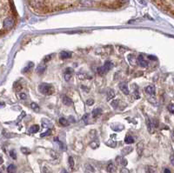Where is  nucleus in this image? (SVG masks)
<instances>
[{
  "label": "nucleus",
  "mask_w": 174,
  "mask_h": 173,
  "mask_svg": "<svg viewBox=\"0 0 174 173\" xmlns=\"http://www.w3.org/2000/svg\"><path fill=\"white\" fill-rule=\"evenodd\" d=\"M133 95H134V98H135V99H139V98H140L139 93V92H138L137 90H135V92H134Z\"/></svg>",
  "instance_id": "obj_33"
},
{
  "label": "nucleus",
  "mask_w": 174,
  "mask_h": 173,
  "mask_svg": "<svg viewBox=\"0 0 174 173\" xmlns=\"http://www.w3.org/2000/svg\"><path fill=\"white\" fill-rule=\"evenodd\" d=\"M145 92L150 95V96H154L155 93H156V90H155V87L153 85H148L145 88Z\"/></svg>",
  "instance_id": "obj_5"
},
{
  "label": "nucleus",
  "mask_w": 174,
  "mask_h": 173,
  "mask_svg": "<svg viewBox=\"0 0 174 173\" xmlns=\"http://www.w3.org/2000/svg\"><path fill=\"white\" fill-rule=\"evenodd\" d=\"M112 67H113V63L110 61H106L104 64V66L98 67L97 69V71L98 72L99 75H104L106 72H108L111 69H112Z\"/></svg>",
  "instance_id": "obj_2"
},
{
  "label": "nucleus",
  "mask_w": 174,
  "mask_h": 173,
  "mask_svg": "<svg viewBox=\"0 0 174 173\" xmlns=\"http://www.w3.org/2000/svg\"><path fill=\"white\" fill-rule=\"evenodd\" d=\"M51 133H52V131H51V130H48V131L46 132L45 133H42V134L40 135V137H41V138H43V137H46V136H49Z\"/></svg>",
  "instance_id": "obj_31"
},
{
  "label": "nucleus",
  "mask_w": 174,
  "mask_h": 173,
  "mask_svg": "<svg viewBox=\"0 0 174 173\" xmlns=\"http://www.w3.org/2000/svg\"><path fill=\"white\" fill-rule=\"evenodd\" d=\"M42 124L43 127L46 128H51L52 126V123L50 121V120H47V119H42Z\"/></svg>",
  "instance_id": "obj_16"
},
{
  "label": "nucleus",
  "mask_w": 174,
  "mask_h": 173,
  "mask_svg": "<svg viewBox=\"0 0 174 173\" xmlns=\"http://www.w3.org/2000/svg\"><path fill=\"white\" fill-rule=\"evenodd\" d=\"M146 124H147V128H148L149 132H150V133H153V132H154L153 129H154L155 126H154L153 123H152V122L150 120V118H149L148 117H146Z\"/></svg>",
  "instance_id": "obj_8"
},
{
  "label": "nucleus",
  "mask_w": 174,
  "mask_h": 173,
  "mask_svg": "<svg viewBox=\"0 0 174 173\" xmlns=\"http://www.w3.org/2000/svg\"><path fill=\"white\" fill-rule=\"evenodd\" d=\"M145 171L146 173H157V170L155 169V167L151 165H147L145 167Z\"/></svg>",
  "instance_id": "obj_17"
},
{
  "label": "nucleus",
  "mask_w": 174,
  "mask_h": 173,
  "mask_svg": "<svg viewBox=\"0 0 174 173\" xmlns=\"http://www.w3.org/2000/svg\"><path fill=\"white\" fill-rule=\"evenodd\" d=\"M19 98H20V99H25V98H26L25 93H20V94H19Z\"/></svg>",
  "instance_id": "obj_39"
},
{
  "label": "nucleus",
  "mask_w": 174,
  "mask_h": 173,
  "mask_svg": "<svg viewBox=\"0 0 174 173\" xmlns=\"http://www.w3.org/2000/svg\"><path fill=\"white\" fill-rule=\"evenodd\" d=\"M46 70V65L45 63H41V64H39V65H38V67H37V71L38 73L42 74V73L45 72Z\"/></svg>",
  "instance_id": "obj_15"
},
{
  "label": "nucleus",
  "mask_w": 174,
  "mask_h": 173,
  "mask_svg": "<svg viewBox=\"0 0 174 173\" xmlns=\"http://www.w3.org/2000/svg\"><path fill=\"white\" fill-rule=\"evenodd\" d=\"M62 102H63V104H64V105H67V106H69V105H71V104H72V100L69 97H67V96H64V97H63Z\"/></svg>",
  "instance_id": "obj_13"
},
{
  "label": "nucleus",
  "mask_w": 174,
  "mask_h": 173,
  "mask_svg": "<svg viewBox=\"0 0 174 173\" xmlns=\"http://www.w3.org/2000/svg\"><path fill=\"white\" fill-rule=\"evenodd\" d=\"M88 116H89L88 114H85V115L84 116V118H83V120H84L85 123H87V118H88Z\"/></svg>",
  "instance_id": "obj_41"
},
{
  "label": "nucleus",
  "mask_w": 174,
  "mask_h": 173,
  "mask_svg": "<svg viewBox=\"0 0 174 173\" xmlns=\"http://www.w3.org/2000/svg\"><path fill=\"white\" fill-rule=\"evenodd\" d=\"M43 172H45V173H52V172H51V170H50L49 169H47L46 167L43 168Z\"/></svg>",
  "instance_id": "obj_42"
},
{
  "label": "nucleus",
  "mask_w": 174,
  "mask_h": 173,
  "mask_svg": "<svg viewBox=\"0 0 174 173\" xmlns=\"http://www.w3.org/2000/svg\"><path fill=\"white\" fill-rule=\"evenodd\" d=\"M52 57V55H49V56H46V57L45 58H43V63H46V62L50 61Z\"/></svg>",
  "instance_id": "obj_35"
},
{
  "label": "nucleus",
  "mask_w": 174,
  "mask_h": 173,
  "mask_svg": "<svg viewBox=\"0 0 174 173\" xmlns=\"http://www.w3.org/2000/svg\"><path fill=\"white\" fill-rule=\"evenodd\" d=\"M16 170H17V167L15 164H10L7 167V172L8 173H15Z\"/></svg>",
  "instance_id": "obj_20"
},
{
  "label": "nucleus",
  "mask_w": 174,
  "mask_h": 173,
  "mask_svg": "<svg viewBox=\"0 0 174 173\" xmlns=\"http://www.w3.org/2000/svg\"><path fill=\"white\" fill-rule=\"evenodd\" d=\"M168 110L171 113H174V105L173 104H170L168 106Z\"/></svg>",
  "instance_id": "obj_32"
},
{
  "label": "nucleus",
  "mask_w": 174,
  "mask_h": 173,
  "mask_svg": "<svg viewBox=\"0 0 174 173\" xmlns=\"http://www.w3.org/2000/svg\"><path fill=\"white\" fill-rule=\"evenodd\" d=\"M90 146H91L92 149H96V148H98V147L99 146V144H98V142H97V141H92V142L90 144Z\"/></svg>",
  "instance_id": "obj_27"
},
{
  "label": "nucleus",
  "mask_w": 174,
  "mask_h": 173,
  "mask_svg": "<svg viewBox=\"0 0 174 173\" xmlns=\"http://www.w3.org/2000/svg\"><path fill=\"white\" fill-rule=\"evenodd\" d=\"M31 109L34 111V112H39V109H40V108H39V106L36 104V103H31Z\"/></svg>",
  "instance_id": "obj_25"
},
{
  "label": "nucleus",
  "mask_w": 174,
  "mask_h": 173,
  "mask_svg": "<svg viewBox=\"0 0 174 173\" xmlns=\"http://www.w3.org/2000/svg\"><path fill=\"white\" fill-rule=\"evenodd\" d=\"M170 161H171V164L174 165V155H171V158H170Z\"/></svg>",
  "instance_id": "obj_40"
},
{
  "label": "nucleus",
  "mask_w": 174,
  "mask_h": 173,
  "mask_svg": "<svg viewBox=\"0 0 174 173\" xmlns=\"http://www.w3.org/2000/svg\"><path fill=\"white\" fill-rule=\"evenodd\" d=\"M124 143L130 144H133L134 143V138L132 136H126L124 138Z\"/></svg>",
  "instance_id": "obj_22"
},
{
  "label": "nucleus",
  "mask_w": 174,
  "mask_h": 173,
  "mask_svg": "<svg viewBox=\"0 0 174 173\" xmlns=\"http://www.w3.org/2000/svg\"><path fill=\"white\" fill-rule=\"evenodd\" d=\"M68 162H69L70 167H71L72 169H73V168H74V159H73V158H72V157H69Z\"/></svg>",
  "instance_id": "obj_28"
},
{
  "label": "nucleus",
  "mask_w": 174,
  "mask_h": 173,
  "mask_svg": "<svg viewBox=\"0 0 174 173\" xmlns=\"http://www.w3.org/2000/svg\"><path fill=\"white\" fill-rule=\"evenodd\" d=\"M38 131H39V126L37 125V124L32 125V126L30 128V130H29V132H30L31 133H37Z\"/></svg>",
  "instance_id": "obj_21"
},
{
  "label": "nucleus",
  "mask_w": 174,
  "mask_h": 173,
  "mask_svg": "<svg viewBox=\"0 0 174 173\" xmlns=\"http://www.w3.org/2000/svg\"><path fill=\"white\" fill-rule=\"evenodd\" d=\"M93 104H94V100L93 99H88V100L86 101V104L89 105V106H92Z\"/></svg>",
  "instance_id": "obj_34"
},
{
  "label": "nucleus",
  "mask_w": 174,
  "mask_h": 173,
  "mask_svg": "<svg viewBox=\"0 0 174 173\" xmlns=\"http://www.w3.org/2000/svg\"><path fill=\"white\" fill-rule=\"evenodd\" d=\"M60 173H69L66 170H64V169H63L62 170H61V172Z\"/></svg>",
  "instance_id": "obj_48"
},
{
  "label": "nucleus",
  "mask_w": 174,
  "mask_h": 173,
  "mask_svg": "<svg viewBox=\"0 0 174 173\" xmlns=\"http://www.w3.org/2000/svg\"><path fill=\"white\" fill-rule=\"evenodd\" d=\"M59 57H60L61 59H66V58H69V57H72V52H68V51H62V52H60Z\"/></svg>",
  "instance_id": "obj_14"
},
{
  "label": "nucleus",
  "mask_w": 174,
  "mask_h": 173,
  "mask_svg": "<svg viewBox=\"0 0 174 173\" xmlns=\"http://www.w3.org/2000/svg\"><path fill=\"white\" fill-rule=\"evenodd\" d=\"M133 150V148L132 146H127V147H124V148L121 150V153H122L123 156H125V155L130 154Z\"/></svg>",
  "instance_id": "obj_11"
},
{
  "label": "nucleus",
  "mask_w": 174,
  "mask_h": 173,
  "mask_svg": "<svg viewBox=\"0 0 174 173\" xmlns=\"http://www.w3.org/2000/svg\"><path fill=\"white\" fill-rule=\"evenodd\" d=\"M101 114H102V110L100 109V108H95L92 112V115L94 118H98L99 116H101Z\"/></svg>",
  "instance_id": "obj_12"
},
{
  "label": "nucleus",
  "mask_w": 174,
  "mask_h": 173,
  "mask_svg": "<svg viewBox=\"0 0 174 173\" xmlns=\"http://www.w3.org/2000/svg\"><path fill=\"white\" fill-rule=\"evenodd\" d=\"M54 141H56L58 144H59V147H60V149L61 150H65L66 148H65V146H64V144L62 143V142H60L59 140H58V138H54Z\"/></svg>",
  "instance_id": "obj_26"
},
{
  "label": "nucleus",
  "mask_w": 174,
  "mask_h": 173,
  "mask_svg": "<svg viewBox=\"0 0 174 173\" xmlns=\"http://www.w3.org/2000/svg\"><path fill=\"white\" fill-rule=\"evenodd\" d=\"M164 173H171V170H170L169 169L165 168V169L164 170Z\"/></svg>",
  "instance_id": "obj_45"
},
{
  "label": "nucleus",
  "mask_w": 174,
  "mask_h": 173,
  "mask_svg": "<svg viewBox=\"0 0 174 173\" xmlns=\"http://www.w3.org/2000/svg\"><path fill=\"white\" fill-rule=\"evenodd\" d=\"M73 74V69L72 68H67L64 71V79L65 81H69Z\"/></svg>",
  "instance_id": "obj_6"
},
{
  "label": "nucleus",
  "mask_w": 174,
  "mask_h": 173,
  "mask_svg": "<svg viewBox=\"0 0 174 173\" xmlns=\"http://www.w3.org/2000/svg\"><path fill=\"white\" fill-rule=\"evenodd\" d=\"M148 58L150 59H154V60H157V57H154V56H148Z\"/></svg>",
  "instance_id": "obj_46"
},
{
  "label": "nucleus",
  "mask_w": 174,
  "mask_h": 173,
  "mask_svg": "<svg viewBox=\"0 0 174 173\" xmlns=\"http://www.w3.org/2000/svg\"><path fill=\"white\" fill-rule=\"evenodd\" d=\"M21 151H22V153H24V154H30L31 153V150L25 147H22L21 148Z\"/></svg>",
  "instance_id": "obj_29"
},
{
  "label": "nucleus",
  "mask_w": 174,
  "mask_h": 173,
  "mask_svg": "<svg viewBox=\"0 0 174 173\" xmlns=\"http://www.w3.org/2000/svg\"><path fill=\"white\" fill-rule=\"evenodd\" d=\"M119 89L120 91L124 94V95H129V89H128V86L126 83H119Z\"/></svg>",
  "instance_id": "obj_7"
},
{
  "label": "nucleus",
  "mask_w": 174,
  "mask_h": 173,
  "mask_svg": "<svg viewBox=\"0 0 174 173\" xmlns=\"http://www.w3.org/2000/svg\"><path fill=\"white\" fill-rule=\"evenodd\" d=\"M38 90L42 94L46 95V96L52 95L55 92V89L53 88V86L51 84H48V83H41L38 86Z\"/></svg>",
  "instance_id": "obj_1"
},
{
  "label": "nucleus",
  "mask_w": 174,
  "mask_h": 173,
  "mask_svg": "<svg viewBox=\"0 0 174 173\" xmlns=\"http://www.w3.org/2000/svg\"><path fill=\"white\" fill-rule=\"evenodd\" d=\"M17 83H16L14 86H17ZM21 89H22V86H21V85H19V86H18V87H17L16 90H17V91H18V90H21Z\"/></svg>",
  "instance_id": "obj_47"
},
{
  "label": "nucleus",
  "mask_w": 174,
  "mask_h": 173,
  "mask_svg": "<svg viewBox=\"0 0 174 173\" xmlns=\"http://www.w3.org/2000/svg\"><path fill=\"white\" fill-rule=\"evenodd\" d=\"M14 25V19L11 17H9L7 18H5L3 22V28L6 31L11 30Z\"/></svg>",
  "instance_id": "obj_3"
},
{
  "label": "nucleus",
  "mask_w": 174,
  "mask_h": 173,
  "mask_svg": "<svg viewBox=\"0 0 174 173\" xmlns=\"http://www.w3.org/2000/svg\"><path fill=\"white\" fill-rule=\"evenodd\" d=\"M137 62H138V63L139 64V65H140L141 67H143V68H145V67L148 66V61L145 60V58L142 55H139V56L138 57Z\"/></svg>",
  "instance_id": "obj_4"
},
{
  "label": "nucleus",
  "mask_w": 174,
  "mask_h": 173,
  "mask_svg": "<svg viewBox=\"0 0 174 173\" xmlns=\"http://www.w3.org/2000/svg\"><path fill=\"white\" fill-rule=\"evenodd\" d=\"M138 1L139 2V4H141L142 5H145V0H138Z\"/></svg>",
  "instance_id": "obj_43"
},
{
  "label": "nucleus",
  "mask_w": 174,
  "mask_h": 173,
  "mask_svg": "<svg viewBox=\"0 0 174 173\" xmlns=\"http://www.w3.org/2000/svg\"><path fill=\"white\" fill-rule=\"evenodd\" d=\"M85 167H86V169H87V170H92V172H93V171H94V169H93V168H92V165H90V164H85Z\"/></svg>",
  "instance_id": "obj_36"
},
{
  "label": "nucleus",
  "mask_w": 174,
  "mask_h": 173,
  "mask_svg": "<svg viewBox=\"0 0 174 173\" xmlns=\"http://www.w3.org/2000/svg\"><path fill=\"white\" fill-rule=\"evenodd\" d=\"M33 67H34V63H33L32 62H30V63H28V65L24 69V72H29Z\"/></svg>",
  "instance_id": "obj_24"
},
{
  "label": "nucleus",
  "mask_w": 174,
  "mask_h": 173,
  "mask_svg": "<svg viewBox=\"0 0 174 173\" xmlns=\"http://www.w3.org/2000/svg\"><path fill=\"white\" fill-rule=\"evenodd\" d=\"M79 4L84 7H90L93 5V1L92 0H79Z\"/></svg>",
  "instance_id": "obj_9"
},
{
  "label": "nucleus",
  "mask_w": 174,
  "mask_h": 173,
  "mask_svg": "<svg viewBox=\"0 0 174 173\" xmlns=\"http://www.w3.org/2000/svg\"><path fill=\"white\" fill-rule=\"evenodd\" d=\"M69 121L67 119H65L64 118H59V124L62 125V126H67L69 125Z\"/></svg>",
  "instance_id": "obj_23"
},
{
  "label": "nucleus",
  "mask_w": 174,
  "mask_h": 173,
  "mask_svg": "<svg viewBox=\"0 0 174 173\" xmlns=\"http://www.w3.org/2000/svg\"><path fill=\"white\" fill-rule=\"evenodd\" d=\"M121 164L123 165V166H126L127 165V160L125 159V158H122V161H121Z\"/></svg>",
  "instance_id": "obj_38"
},
{
  "label": "nucleus",
  "mask_w": 174,
  "mask_h": 173,
  "mask_svg": "<svg viewBox=\"0 0 174 173\" xmlns=\"http://www.w3.org/2000/svg\"><path fill=\"white\" fill-rule=\"evenodd\" d=\"M115 97V92L113 90H109L107 92V100H111Z\"/></svg>",
  "instance_id": "obj_19"
},
{
  "label": "nucleus",
  "mask_w": 174,
  "mask_h": 173,
  "mask_svg": "<svg viewBox=\"0 0 174 173\" xmlns=\"http://www.w3.org/2000/svg\"><path fill=\"white\" fill-rule=\"evenodd\" d=\"M120 173H130V171H129V170L128 169H126V168H122L121 169V170H120Z\"/></svg>",
  "instance_id": "obj_37"
},
{
  "label": "nucleus",
  "mask_w": 174,
  "mask_h": 173,
  "mask_svg": "<svg viewBox=\"0 0 174 173\" xmlns=\"http://www.w3.org/2000/svg\"><path fill=\"white\" fill-rule=\"evenodd\" d=\"M106 170H107V171L109 173H114L116 171V166H115V164L112 162H110V163L107 164Z\"/></svg>",
  "instance_id": "obj_10"
},
{
  "label": "nucleus",
  "mask_w": 174,
  "mask_h": 173,
  "mask_svg": "<svg viewBox=\"0 0 174 173\" xmlns=\"http://www.w3.org/2000/svg\"><path fill=\"white\" fill-rule=\"evenodd\" d=\"M129 1V0H118V2H120L121 4H125Z\"/></svg>",
  "instance_id": "obj_44"
},
{
  "label": "nucleus",
  "mask_w": 174,
  "mask_h": 173,
  "mask_svg": "<svg viewBox=\"0 0 174 173\" xmlns=\"http://www.w3.org/2000/svg\"><path fill=\"white\" fill-rule=\"evenodd\" d=\"M10 156H11V158H13V159H17V153H16V151H15L14 150H12L10 151Z\"/></svg>",
  "instance_id": "obj_30"
},
{
  "label": "nucleus",
  "mask_w": 174,
  "mask_h": 173,
  "mask_svg": "<svg viewBox=\"0 0 174 173\" xmlns=\"http://www.w3.org/2000/svg\"><path fill=\"white\" fill-rule=\"evenodd\" d=\"M143 150H144V144H143V142H140V143L138 144V146H137V150H138L139 156H141V155H142Z\"/></svg>",
  "instance_id": "obj_18"
}]
</instances>
